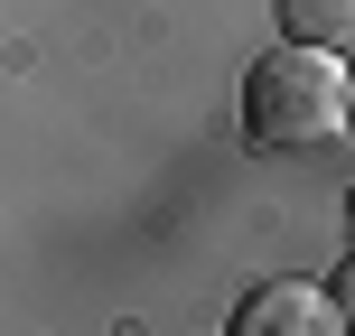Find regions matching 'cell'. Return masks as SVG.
Segmentation results:
<instances>
[{"label": "cell", "mask_w": 355, "mask_h": 336, "mask_svg": "<svg viewBox=\"0 0 355 336\" xmlns=\"http://www.w3.org/2000/svg\"><path fill=\"white\" fill-rule=\"evenodd\" d=\"M243 131H252V150H271V159L337 150V131H346V66H337V47L281 37L271 56H252V75H243Z\"/></svg>", "instance_id": "6da1fadb"}, {"label": "cell", "mask_w": 355, "mask_h": 336, "mask_svg": "<svg viewBox=\"0 0 355 336\" xmlns=\"http://www.w3.org/2000/svg\"><path fill=\"white\" fill-rule=\"evenodd\" d=\"M234 327H243V336H281V327H309V336H327V327H346V318H337V299H318V290L281 281V290H252Z\"/></svg>", "instance_id": "7a4b0ae2"}, {"label": "cell", "mask_w": 355, "mask_h": 336, "mask_svg": "<svg viewBox=\"0 0 355 336\" xmlns=\"http://www.w3.org/2000/svg\"><path fill=\"white\" fill-rule=\"evenodd\" d=\"M281 37H300V47H346L355 37V0H281Z\"/></svg>", "instance_id": "3957f363"}]
</instances>
